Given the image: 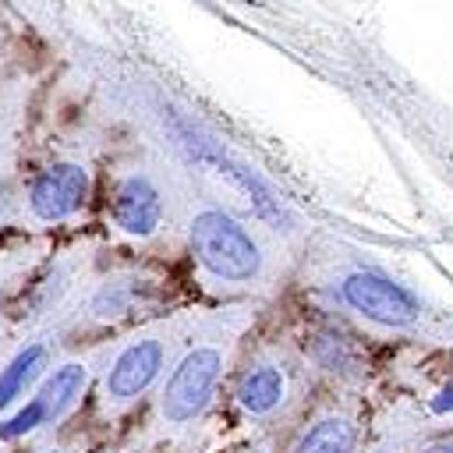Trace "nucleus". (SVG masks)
<instances>
[{
    "label": "nucleus",
    "instance_id": "f257e3e1",
    "mask_svg": "<svg viewBox=\"0 0 453 453\" xmlns=\"http://www.w3.org/2000/svg\"><path fill=\"white\" fill-rule=\"evenodd\" d=\"M191 251L216 280L226 283H248L262 269L255 237L219 209H205L191 219Z\"/></svg>",
    "mask_w": 453,
    "mask_h": 453
},
{
    "label": "nucleus",
    "instance_id": "f03ea898",
    "mask_svg": "<svg viewBox=\"0 0 453 453\" xmlns=\"http://www.w3.org/2000/svg\"><path fill=\"white\" fill-rule=\"evenodd\" d=\"M177 131H180V145L188 149V156L195 159V163H202L205 170H212V173H219V177H226L237 191H244L248 195V205L269 223V226H276V230H287L290 223H294V216H290V209L283 205V198L248 166V163H241V159H234L226 149H219V142H212V138H205L202 131H195L191 124H177Z\"/></svg>",
    "mask_w": 453,
    "mask_h": 453
},
{
    "label": "nucleus",
    "instance_id": "7ed1b4c3",
    "mask_svg": "<svg viewBox=\"0 0 453 453\" xmlns=\"http://www.w3.org/2000/svg\"><path fill=\"white\" fill-rule=\"evenodd\" d=\"M340 297H343V304L350 311L365 315L368 322L389 326V329L414 326L418 315H421L418 297L403 283H396L393 276L375 273V269H354V273H347L343 283H340Z\"/></svg>",
    "mask_w": 453,
    "mask_h": 453
},
{
    "label": "nucleus",
    "instance_id": "20e7f679",
    "mask_svg": "<svg viewBox=\"0 0 453 453\" xmlns=\"http://www.w3.org/2000/svg\"><path fill=\"white\" fill-rule=\"evenodd\" d=\"M223 372V354L216 347H195L180 357V365L173 368V375L166 379L163 389V418L173 425L191 421L195 414L205 411L216 382Z\"/></svg>",
    "mask_w": 453,
    "mask_h": 453
},
{
    "label": "nucleus",
    "instance_id": "39448f33",
    "mask_svg": "<svg viewBox=\"0 0 453 453\" xmlns=\"http://www.w3.org/2000/svg\"><path fill=\"white\" fill-rule=\"evenodd\" d=\"M88 202V170L78 163L46 166L28 188V209L42 223H60Z\"/></svg>",
    "mask_w": 453,
    "mask_h": 453
},
{
    "label": "nucleus",
    "instance_id": "423d86ee",
    "mask_svg": "<svg viewBox=\"0 0 453 453\" xmlns=\"http://www.w3.org/2000/svg\"><path fill=\"white\" fill-rule=\"evenodd\" d=\"M163 357L166 354H163V343L159 340H138V343L124 347L117 354V361L110 365L106 396L117 400V403H127V400L142 396L156 382V375L163 368Z\"/></svg>",
    "mask_w": 453,
    "mask_h": 453
},
{
    "label": "nucleus",
    "instance_id": "0eeeda50",
    "mask_svg": "<svg viewBox=\"0 0 453 453\" xmlns=\"http://www.w3.org/2000/svg\"><path fill=\"white\" fill-rule=\"evenodd\" d=\"M159 219H163L159 188L145 173L124 177L113 191V223L131 237H149V234H156Z\"/></svg>",
    "mask_w": 453,
    "mask_h": 453
},
{
    "label": "nucleus",
    "instance_id": "6e6552de",
    "mask_svg": "<svg viewBox=\"0 0 453 453\" xmlns=\"http://www.w3.org/2000/svg\"><path fill=\"white\" fill-rule=\"evenodd\" d=\"M85 386H88V372H85V365L67 361V365L53 368V372L46 375V382L39 386V396H35V400L42 403V411H46V421L64 418V414L81 400Z\"/></svg>",
    "mask_w": 453,
    "mask_h": 453
},
{
    "label": "nucleus",
    "instance_id": "1a4fd4ad",
    "mask_svg": "<svg viewBox=\"0 0 453 453\" xmlns=\"http://www.w3.org/2000/svg\"><path fill=\"white\" fill-rule=\"evenodd\" d=\"M283 393H287L283 372L273 368V365H255L237 382V403L248 414H269V411H276L283 403Z\"/></svg>",
    "mask_w": 453,
    "mask_h": 453
},
{
    "label": "nucleus",
    "instance_id": "9d476101",
    "mask_svg": "<svg viewBox=\"0 0 453 453\" xmlns=\"http://www.w3.org/2000/svg\"><path fill=\"white\" fill-rule=\"evenodd\" d=\"M354 449V425L343 418L315 421L294 446V453H350Z\"/></svg>",
    "mask_w": 453,
    "mask_h": 453
},
{
    "label": "nucleus",
    "instance_id": "9b49d317",
    "mask_svg": "<svg viewBox=\"0 0 453 453\" xmlns=\"http://www.w3.org/2000/svg\"><path fill=\"white\" fill-rule=\"evenodd\" d=\"M42 361H46V350H42L39 343H32V347L18 350V354L0 368V411H4L14 396L25 393V386L35 379V372L42 368Z\"/></svg>",
    "mask_w": 453,
    "mask_h": 453
},
{
    "label": "nucleus",
    "instance_id": "f8f14e48",
    "mask_svg": "<svg viewBox=\"0 0 453 453\" xmlns=\"http://www.w3.org/2000/svg\"><path fill=\"white\" fill-rule=\"evenodd\" d=\"M39 425H46V411H42L39 400H32V403H25L14 418H7V421L0 425V439H18V435H25V432H32V428H39Z\"/></svg>",
    "mask_w": 453,
    "mask_h": 453
},
{
    "label": "nucleus",
    "instance_id": "ddd939ff",
    "mask_svg": "<svg viewBox=\"0 0 453 453\" xmlns=\"http://www.w3.org/2000/svg\"><path fill=\"white\" fill-rule=\"evenodd\" d=\"M428 407H432V414H449V411H453V379L428 400Z\"/></svg>",
    "mask_w": 453,
    "mask_h": 453
},
{
    "label": "nucleus",
    "instance_id": "4468645a",
    "mask_svg": "<svg viewBox=\"0 0 453 453\" xmlns=\"http://www.w3.org/2000/svg\"><path fill=\"white\" fill-rule=\"evenodd\" d=\"M428 453H453V442H442V446H432Z\"/></svg>",
    "mask_w": 453,
    "mask_h": 453
},
{
    "label": "nucleus",
    "instance_id": "2eb2a0df",
    "mask_svg": "<svg viewBox=\"0 0 453 453\" xmlns=\"http://www.w3.org/2000/svg\"><path fill=\"white\" fill-rule=\"evenodd\" d=\"M46 453H57V449H46Z\"/></svg>",
    "mask_w": 453,
    "mask_h": 453
},
{
    "label": "nucleus",
    "instance_id": "dca6fc26",
    "mask_svg": "<svg viewBox=\"0 0 453 453\" xmlns=\"http://www.w3.org/2000/svg\"><path fill=\"white\" fill-rule=\"evenodd\" d=\"M0 209H4V198H0Z\"/></svg>",
    "mask_w": 453,
    "mask_h": 453
}]
</instances>
